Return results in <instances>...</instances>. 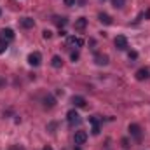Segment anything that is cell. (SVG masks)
<instances>
[{
  "label": "cell",
  "mask_w": 150,
  "mask_h": 150,
  "mask_svg": "<svg viewBox=\"0 0 150 150\" xmlns=\"http://www.w3.org/2000/svg\"><path fill=\"white\" fill-rule=\"evenodd\" d=\"M0 35H2V38L7 42V40H12V38H14V32H12L11 28H4V30L0 32Z\"/></svg>",
  "instance_id": "cell-12"
},
{
  "label": "cell",
  "mask_w": 150,
  "mask_h": 150,
  "mask_svg": "<svg viewBox=\"0 0 150 150\" xmlns=\"http://www.w3.org/2000/svg\"><path fill=\"white\" fill-rule=\"evenodd\" d=\"M14 150H25L23 147H14Z\"/></svg>",
  "instance_id": "cell-26"
},
{
  "label": "cell",
  "mask_w": 150,
  "mask_h": 150,
  "mask_svg": "<svg viewBox=\"0 0 150 150\" xmlns=\"http://www.w3.org/2000/svg\"><path fill=\"white\" fill-rule=\"evenodd\" d=\"M112 5L115 9H122L126 5V0H112Z\"/></svg>",
  "instance_id": "cell-17"
},
{
  "label": "cell",
  "mask_w": 150,
  "mask_h": 150,
  "mask_svg": "<svg viewBox=\"0 0 150 150\" xmlns=\"http://www.w3.org/2000/svg\"><path fill=\"white\" fill-rule=\"evenodd\" d=\"M42 35H44V38H51V35H52V33H51L49 30H44V32H42Z\"/></svg>",
  "instance_id": "cell-21"
},
{
  "label": "cell",
  "mask_w": 150,
  "mask_h": 150,
  "mask_svg": "<svg viewBox=\"0 0 150 150\" xmlns=\"http://www.w3.org/2000/svg\"><path fill=\"white\" fill-rule=\"evenodd\" d=\"M70 58H72V61H77V59H79V52H77V51H75V52H72V56H70Z\"/></svg>",
  "instance_id": "cell-22"
},
{
  "label": "cell",
  "mask_w": 150,
  "mask_h": 150,
  "mask_svg": "<svg viewBox=\"0 0 150 150\" xmlns=\"http://www.w3.org/2000/svg\"><path fill=\"white\" fill-rule=\"evenodd\" d=\"M59 37H67V32L65 30H59Z\"/></svg>",
  "instance_id": "cell-24"
},
{
  "label": "cell",
  "mask_w": 150,
  "mask_h": 150,
  "mask_svg": "<svg viewBox=\"0 0 150 150\" xmlns=\"http://www.w3.org/2000/svg\"><path fill=\"white\" fill-rule=\"evenodd\" d=\"M94 63L100 65V67H105V65H108V56L107 54H96L94 56Z\"/></svg>",
  "instance_id": "cell-8"
},
{
  "label": "cell",
  "mask_w": 150,
  "mask_h": 150,
  "mask_svg": "<svg viewBox=\"0 0 150 150\" xmlns=\"http://www.w3.org/2000/svg\"><path fill=\"white\" fill-rule=\"evenodd\" d=\"M127 56H129V59H136V58H138V52H136V51H129Z\"/></svg>",
  "instance_id": "cell-20"
},
{
  "label": "cell",
  "mask_w": 150,
  "mask_h": 150,
  "mask_svg": "<svg viewBox=\"0 0 150 150\" xmlns=\"http://www.w3.org/2000/svg\"><path fill=\"white\" fill-rule=\"evenodd\" d=\"M98 18H100V21H101L103 25H112V18H110L107 12H100V16H98Z\"/></svg>",
  "instance_id": "cell-14"
},
{
  "label": "cell",
  "mask_w": 150,
  "mask_h": 150,
  "mask_svg": "<svg viewBox=\"0 0 150 150\" xmlns=\"http://www.w3.org/2000/svg\"><path fill=\"white\" fill-rule=\"evenodd\" d=\"M129 133H131V136L136 138L138 142L142 140V127H140L138 124H131V126H129Z\"/></svg>",
  "instance_id": "cell-5"
},
{
  "label": "cell",
  "mask_w": 150,
  "mask_h": 150,
  "mask_svg": "<svg viewBox=\"0 0 150 150\" xmlns=\"http://www.w3.org/2000/svg\"><path fill=\"white\" fill-rule=\"evenodd\" d=\"M52 21H54V23H56V25H58V26H63V25H65V23H67V19H65V18H54V19H52Z\"/></svg>",
  "instance_id": "cell-18"
},
{
  "label": "cell",
  "mask_w": 150,
  "mask_h": 150,
  "mask_svg": "<svg viewBox=\"0 0 150 150\" xmlns=\"http://www.w3.org/2000/svg\"><path fill=\"white\" fill-rule=\"evenodd\" d=\"M42 150H52V149H51V147H44Z\"/></svg>",
  "instance_id": "cell-27"
},
{
  "label": "cell",
  "mask_w": 150,
  "mask_h": 150,
  "mask_svg": "<svg viewBox=\"0 0 150 150\" xmlns=\"http://www.w3.org/2000/svg\"><path fill=\"white\" fill-rule=\"evenodd\" d=\"M67 117H68V124L74 127V126H77L79 122H80V115L75 112V110H70V112L67 113Z\"/></svg>",
  "instance_id": "cell-4"
},
{
  "label": "cell",
  "mask_w": 150,
  "mask_h": 150,
  "mask_svg": "<svg viewBox=\"0 0 150 150\" xmlns=\"http://www.w3.org/2000/svg\"><path fill=\"white\" fill-rule=\"evenodd\" d=\"M150 77V70L149 68H140L136 72V80H147Z\"/></svg>",
  "instance_id": "cell-10"
},
{
  "label": "cell",
  "mask_w": 150,
  "mask_h": 150,
  "mask_svg": "<svg viewBox=\"0 0 150 150\" xmlns=\"http://www.w3.org/2000/svg\"><path fill=\"white\" fill-rule=\"evenodd\" d=\"M5 49H7V42H5L4 38H0V54L5 52Z\"/></svg>",
  "instance_id": "cell-19"
},
{
  "label": "cell",
  "mask_w": 150,
  "mask_h": 150,
  "mask_svg": "<svg viewBox=\"0 0 150 150\" xmlns=\"http://www.w3.org/2000/svg\"><path fill=\"white\" fill-rule=\"evenodd\" d=\"M74 150H80V149H79V147H75V149H74Z\"/></svg>",
  "instance_id": "cell-29"
},
{
  "label": "cell",
  "mask_w": 150,
  "mask_h": 150,
  "mask_svg": "<svg viewBox=\"0 0 150 150\" xmlns=\"http://www.w3.org/2000/svg\"><path fill=\"white\" fill-rule=\"evenodd\" d=\"M145 18H147V19H150V9H147V12H145Z\"/></svg>",
  "instance_id": "cell-25"
},
{
  "label": "cell",
  "mask_w": 150,
  "mask_h": 150,
  "mask_svg": "<svg viewBox=\"0 0 150 150\" xmlns=\"http://www.w3.org/2000/svg\"><path fill=\"white\" fill-rule=\"evenodd\" d=\"M65 5L72 7V5H75V0H65Z\"/></svg>",
  "instance_id": "cell-23"
},
{
  "label": "cell",
  "mask_w": 150,
  "mask_h": 150,
  "mask_svg": "<svg viewBox=\"0 0 150 150\" xmlns=\"http://www.w3.org/2000/svg\"><path fill=\"white\" fill-rule=\"evenodd\" d=\"M67 44L70 45V47H82L84 45V40L79 37H68L67 38Z\"/></svg>",
  "instance_id": "cell-7"
},
{
  "label": "cell",
  "mask_w": 150,
  "mask_h": 150,
  "mask_svg": "<svg viewBox=\"0 0 150 150\" xmlns=\"http://www.w3.org/2000/svg\"><path fill=\"white\" fill-rule=\"evenodd\" d=\"M44 105H45L47 108H52V107L56 105V100H54V98H52L51 94H47V96L44 98Z\"/></svg>",
  "instance_id": "cell-15"
},
{
  "label": "cell",
  "mask_w": 150,
  "mask_h": 150,
  "mask_svg": "<svg viewBox=\"0 0 150 150\" xmlns=\"http://www.w3.org/2000/svg\"><path fill=\"white\" fill-rule=\"evenodd\" d=\"M74 142H75V145H84L87 142V133L86 131H75Z\"/></svg>",
  "instance_id": "cell-2"
},
{
  "label": "cell",
  "mask_w": 150,
  "mask_h": 150,
  "mask_svg": "<svg viewBox=\"0 0 150 150\" xmlns=\"http://www.w3.org/2000/svg\"><path fill=\"white\" fill-rule=\"evenodd\" d=\"M72 105H74L75 108H84V107H86V98H82V96H74V98H72Z\"/></svg>",
  "instance_id": "cell-9"
},
{
  "label": "cell",
  "mask_w": 150,
  "mask_h": 150,
  "mask_svg": "<svg viewBox=\"0 0 150 150\" xmlns=\"http://www.w3.org/2000/svg\"><path fill=\"white\" fill-rule=\"evenodd\" d=\"M0 14H2V11H0Z\"/></svg>",
  "instance_id": "cell-30"
},
{
  "label": "cell",
  "mask_w": 150,
  "mask_h": 150,
  "mask_svg": "<svg viewBox=\"0 0 150 150\" xmlns=\"http://www.w3.org/2000/svg\"><path fill=\"white\" fill-rule=\"evenodd\" d=\"M74 28L77 30V32H82V30H86V28H87V19H86V18H79V19H75Z\"/></svg>",
  "instance_id": "cell-6"
},
{
  "label": "cell",
  "mask_w": 150,
  "mask_h": 150,
  "mask_svg": "<svg viewBox=\"0 0 150 150\" xmlns=\"http://www.w3.org/2000/svg\"><path fill=\"white\" fill-rule=\"evenodd\" d=\"M28 63H30L32 67H38V65L42 63V54L37 52V51H35V52H32V54L28 56Z\"/></svg>",
  "instance_id": "cell-3"
},
{
  "label": "cell",
  "mask_w": 150,
  "mask_h": 150,
  "mask_svg": "<svg viewBox=\"0 0 150 150\" xmlns=\"http://www.w3.org/2000/svg\"><path fill=\"white\" fill-rule=\"evenodd\" d=\"M4 84H5V82H4V80H2V79H0V86H4Z\"/></svg>",
  "instance_id": "cell-28"
},
{
  "label": "cell",
  "mask_w": 150,
  "mask_h": 150,
  "mask_svg": "<svg viewBox=\"0 0 150 150\" xmlns=\"http://www.w3.org/2000/svg\"><path fill=\"white\" fill-rule=\"evenodd\" d=\"M89 122L93 124V134H100V119L98 117H91Z\"/></svg>",
  "instance_id": "cell-11"
},
{
  "label": "cell",
  "mask_w": 150,
  "mask_h": 150,
  "mask_svg": "<svg viewBox=\"0 0 150 150\" xmlns=\"http://www.w3.org/2000/svg\"><path fill=\"white\" fill-rule=\"evenodd\" d=\"M51 65H52L54 68H61V67H63V59H61L59 56H52V59H51Z\"/></svg>",
  "instance_id": "cell-16"
},
{
  "label": "cell",
  "mask_w": 150,
  "mask_h": 150,
  "mask_svg": "<svg viewBox=\"0 0 150 150\" xmlns=\"http://www.w3.org/2000/svg\"><path fill=\"white\" fill-rule=\"evenodd\" d=\"M21 26L26 28V30H30V28L35 26V21H33L32 18H23V19H21Z\"/></svg>",
  "instance_id": "cell-13"
},
{
  "label": "cell",
  "mask_w": 150,
  "mask_h": 150,
  "mask_svg": "<svg viewBox=\"0 0 150 150\" xmlns=\"http://www.w3.org/2000/svg\"><path fill=\"white\" fill-rule=\"evenodd\" d=\"M113 45H115V49H119V51H126V49H127V38L124 37V35H117L115 40H113Z\"/></svg>",
  "instance_id": "cell-1"
}]
</instances>
